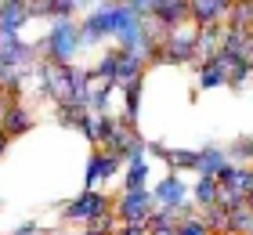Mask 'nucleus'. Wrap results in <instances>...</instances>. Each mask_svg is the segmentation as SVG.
<instances>
[{"label": "nucleus", "instance_id": "obj_1", "mask_svg": "<svg viewBox=\"0 0 253 235\" xmlns=\"http://www.w3.org/2000/svg\"><path fill=\"white\" fill-rule=\"evenodd\" d=\"M195 33H199L195 22L167 29L159 47L152 51V58H148V65H188V62H195Z\"/></svg>", "mask_w": 253, "mask_h": 235}, {"label": "nucleus", "instance_id": "obj_2", "mask_svg": "<svg viewBox=\"0 0 253 235\" xmlns=\"http://www.w3.org/2000/svg\"><path fill=\"white\" fill-rule=\"evenodd\" d=\"M37 80H40V94H43V98H51L54 105L76 101V84H80V69L76 65H58V62L40 58Z\"/></svg>", "mask_w": 253, "mask_h": 235}, {"label": "nucleus", "instance_id": "obj_3", "mask_svg": "<svg viewBox=\"0 0 253 235\" xmlns=\"http://www.w3.org/2000/svg\"><path fill=\"white\" fill-rule=\"evenodd\" d=\"M80 22L76 18H58V22H51V29H47V37L40 40V51L47 62H58V65H73V58L80 51Z\"/></svg>", "mask_w": 253, "mask_h": 235}, {"label": "nucleus", "instance_id": "obj_4", "mask_svg": "<svg viewBox=\"0 0 253 235\" xmlns=\"http://www.w3.org/2000/svg\"><path fill=\"white\" fill-rule=\"evenodd\" d=\"M112 206H116V199L105 195L101 188H84L76 199H69V203L62 206V225H84V228H90L101 214H109Z\"/></svg>", "mask_w": 253, "mask_h": 235}, {"label": "nucleus", "instance_id": "obj_5", "mask_svg": "<svg viewBox=\"0 0 253 235\" xmlns=\"http://www.w3.org/2000/svg\"><path fill=\"white\" fill-rule=\"evenodd\" d=\"M145 145L148 141L137 134V127L130 123V120H116V131H112V138L105 141V152H112V156H120L123 163H137V159H145Z\"/></svg>", "mask_w": 253, "mask_h": 235}, {"label": "nucleus", "instance_id": "obj_6", "mask_svg": "<svg viewBox=\"0 0 253 235\" xmlns=\"http://www.w3.org/2000/svg\"><path fill=\"white\" fill-rule=\"evenodd\" d=\"M156 195H152V188H141V192H123L120 199H116V217L120 221H141V225H148L152 221V214H156Z\"/></svg>", "mask_w": 253, "mask_h": 235}, {"label": "nucleus", "instance_id": "obj_7", "mask_svg": "<svg viewBox=\"0 0 253 235\" xmlns=\"http://www.w3.org/2000/svg\"><path fill=\"white\" fill-rule=\"evenodd\" d=\"M112 37V22H109V4L101 0V4H94L87 11L84 18H80V44L84 47H94L101 40Z\"/></svg>", "mask_w": 253, "mask_h": 235}, {"label": "nucleus", "instance_id": "obj_8", "mask_svg": "<svg viewBox=\"0 0 253 235\" xmlns=\"http://www.w3.org/2000/svg\"><path fill=\"white\" fill-rule=\"evenodd\" d=\"M120 163H123L120 156H112L105 148H94L87 159V170H84V188H98L101 181H112L120 174Z\"/></svg>", "mask_w": 253, "mask_h": 235}, {"label": "nucleus", "instance_id": "obj_9", "mask_svg": "<svg viewBox=\"0 0 253 235\" xmlns=\"http://www.w3.org/2000/svg\"><path fill=\"white\" fill-rule=\"evenodd\" d=\"M112 131H116V116H109V112H87L84 120H80V134H84L94 148L105 145L112 138Z\"/></svg>", "mask_w": 253, "mask_h": 235}, {"label": "nucleus", "instance_id": "obj_10", "mask_svg": "<svg viewBox=\"0 0 253 235\" xmlns=\"http://www.w3.org/2000/svg\"><path fill=\"white\" fill-rule=\"evenodd\" d=\"M163 29H177L192 22V0H156V15H152Z\"/></svg>", "mask_w": 253, "mask_h": 235}, {"label": "nucleus", "instance_id": "obj_11", "mask_svg": "<svg viewBox=\"0 0 253 235\" xmlns=\"http://www.w3.org/2000/svg\"><path fill=\"white\" fill-rule=\"evenodd\" d=\"M152 195H156V203H159V206H181V203H188V185L181 181V174L170 170L163 181H156Z\"/></svg>", "mask_w": 253, "mask_h": 235}, {"label": "nucleus", "instance_id": "obj_12", "mask_svg": "<svg viewBox=\"0 0 253 235\" xmlns=\"http://www.w3.org/2000/svg\"><path fill=\"white\" fill-rule=\"evenodd\" d=\"M235 0H192V22L195 26H217L228 18V11H232Z\"/></svg>", "mask_w": 253, "mask_h": 235}, {"label": "nucleus", "instance_id": "obj_13", "mask_svg": "<svg viewBox=\"0 0 253 235\" xmlns=\"http://www.w3.org/2000/svg\"><path fill=\"white\" fill-rule=\"evenodd\" d=\"M221 40H224L221 22H217V26H199V33H195V65L210 62V58L221 51Z\"/></svg>", "mask_w": 253, "mask_h": 235}, {"label": "nucleus", "instance_id": "obj_14", "mask_svg": "<svg viewBox=\"0 0 253 235\" xmlns=\"http://www.w3.org/2000/svg\"><path fill=\"white\" fill-rule=\"evenodd\" d=\"M0 127H4V134H7V138H22V134H29V131H33V112H29V105L22 101V105H15V109H7L4 116H0Z\"/></svg>", "mask_w": 253, "mask_h": 235}, {"label": "nucleus", "instance_id": "obj_15", "mask_svg": "<svg viewBox=\"0 0 253 235\" xmlns=\"http://www.w3.org/2000/svg\"><path fill=\"white\" fill-rule=\"evenodd\" d=\"M29 22V0H0V26L7 33H18Z\"/></svg>", "mask_w": 253, "mask_h": 235}, {"label": "nucleus", "instance_id": "obj_16", "mask_svg": "<svg viewBox=\"0 0 253 235\" xmlns=\"http://www.w3.org/2000/svg\"><path fill=\"white\" fill-rule=\"evenodd\" d=\"M228 152L224 148H199V159H195V174L199 178H217L224 167H228Z\"/></svg>", "mask_w": 253, "mask_h": 235}, {"label": "nucleus", "instance_id": "obj_17", "mask_svg": "<svg viewBox=\"0 0 253 235\" xmlns=\"http://www.w3.org/2000/svg\"><path fill=\"white\" fill-rule=\"evenodd\" d=\"M195 84H199V91H213V87H228V69L221 62H203L195 65Z\"/></svg>", "mask_w": 253, "mask_h": 235}, {"label": "nucleus", "instance_id": "obj_18", "mask_svg": "<svg viewBox=\"0 0 253 235\" xmlns=\"http://www.w3.org/2000/svg\"><path fill=\"white\" fill-rule=\"evenodd\" d=\"M90 73H94V80H101V84L120 87V47H109V51L98 58V65H90Z\"/></svg>", "mask_w": 253, "mask_h": 235}, {"label": "nucleus", "instance_id": "obj_19", "mask_svg": "<svg viewBox=\"0 0 253 235\" xmlns=\"http://www.w3.org/2000/svg\"><path fill=\"white\" fill-rule=\"evenodd\" d=\"M199 217L206 221V228H210L213 235H232V210H224V206H203L199 210Z\"/></svg>", "mask_w": 253, "mask_h": 235}, {"label": "nucleus", "instance_id": "obj_20", "mask_svg": "<svg viewBox=\"0 0 253 235\" xmlns=\"http://www.w3.org/2000/svg\"><path fill=\"white\" fill-rule=\"evenodd\" d=\"M217 192H221V181H217V178H199L192 185V203L199 210L203 206H213L217 203Z\"/></svg>", "mask_w": 253, "mask_h": 235}, {"label": "nucleus", "instance_id": "obj_21", "mask_svg": "<svg viewBox=\"0 0 253 235\" xmlns=\"http://www.w3.org/2000/svg\"><path fill=\"white\" fill-rule=\"evenodd\" d=\"M250 80H253V58H250V54H239L235 62H232V69H228V87H232V91H243Z\"/></svg>", "mask_w": 253, "mask_h": 235}, {"label": "nucleus", "instance_id": "obj_22", "mask_svg": "<svg viewBox=\"0 0 253 235\" xmlns=\"http://www.w3.org/2000/svg\"><path fill=\"white\" fill-rule=\"evenodd\" d=\"M224 26L228 29H246V33H253V4H250V0H235L232 11H228V18H224Z\"/></svg>", "mask_w": 253, "mask_h": 235}, {"label": "nucleus", "instance_id": "obj_23", "mask_svg": "<svg viewBox=\"0 0 253 235\" xmlns=\"http://www.w3.org/2000/svg\"><path fill=\"white\" fill-rule=\"evenodd\" d=\"M141 84L145 80H134V84L120 87V94H123V120H130V123H137V112H141Z\"/></svg>", "mask_w": 253, "mask_h": 235}, {"label": "nucleus", "instance_id": "obj_24", "mask_svg": "<svg viewBox=\"0 0 253 235\" xmlns=\"http://www.w3.org/2000/svg\"><path fill=\"white\" fill-rule=\"evenodd\" d=\"M141 188H148V159L126 163V174H123V192H141Z\"/></svg>", "mask_w": 253, "mask_h": 235}, {"label": "nucleus", "instance_id": "obj_25", "mask_svg": "<svg viewBox=\"0 0 253 235\" xmlns=\"http://www.w3.org/2000/svg\"><path fill=\"white\" fill-rule=\"evenodd\" d=\"M250 40H253V33H246V29H228V26H224L221 51H228V54H250ZM250 58H253V54H250Z\"/></svg>", "mask_w": 253, "mask_h": 235}, {"label": "nucleus", "instance_id": "obj_26", "mask_svg": "<svg viewBox=\"0 0 253 235\" xmlns=\"http://www.w3.org/2000/svg\"><path fill=\"white\" fill-rule=\"evenodd\" d=\"M90 109L84 101H62V105H54V116H58V123L62 127H80V120H84Z\"/></svg>", "mask_w": 253, "mask_h": 235}, {"label": "nucleus", "instance_id": "obj_27", "mask_svg": "<svg viewBox=\"0 0 253 235\" xmlns=\"http://www.w3.org/2000/svg\"><path fill=\"white\" fill-rule=\"evenodd\" d=\"M195 159H199V152H192V148H167V167L174 174L195 170Z\"/></svg>", "mask_w": 253, "mask_h": 235}, {"label": "nucleus", "instance_id": "obj_28", "mask_svg": "<svg viewBox=\"0 0 253 235\" xmlns=\"http://www.w3.org/2000/svg\"><path fill=\"white\" fill-rule=\"evenodd\" d=\"M228 159L239 163V167H253V134L235 138V145H232V152H228Z\"/></svg>", "mask_w": 253, "mask_h": 235}, {"label": "nucleus", "instance_id": "obj_29", "mask_svg": "<svg viewBox=\"0 0 253 235\" xmlns=\"http://www.w3.org/2000/svg\"><path fill=\"white\" fill-rule=\"evenodd\" d=\"M253 232V206H239L232 210V235H250Z\"/></svg>", "mask_w": 253, "mask_h": 235}, {"label": "nucleus", "instance_id": "obj_30", "mask_svg": "<svg viewBox=\"0 0 253 235\" xmlns=\"http://www.w3.org/2000/svg\"><path fill=\"white\" fill-rule=\"evenodd\" d=\"M29 18H51L58 22V0H29Z\"/></svg>", "mask_w": 253, "mask_h": 235}, {"label": "nucleus", "instance_id": "obj_31", "mask_svg": "<svg viewBox=\"0 0 253 235\" xmlns=\"http://www.w3.org/2000/svg\"><path fill=\"white\" fill-rule=\"evenodd\" d=\"M22 105V84H0V116Z\"/></svg>", "mask_w": 253, "mask_h": 235}, {"label": "nucleus", "instance_id": "obj_32", "mask_svg": "<svg viewBox=\"0 0 253 235\" xmlns=\"http://www.w3.org/2000/svg\"><path fill=\"white\" fill-rule=\"evenodd\" d=\"M177 235H213V232L206 228V221L199 214H195L192 221H181V225H177Z\"/></svg>", "mask_w": 253, "mask_h": 235}, {"label": "nucleus", "instance_id": "obj_33", "mask_svg": "<svg viewBox=\"0 0 253 235\" xmlns=\"http://www.w3.org/2000/svg\"><path fill=\"white\" fill-rule=\"evenodd\" d=\"M90 228H98V232H105V235H116L120 232V217H116V210H109V214H101Z\"/></svg>", "mask_w": 253, "mask_h": 235}, {"label": "nucleus", "instance_id": "obj_34", "mask_svg": "<svg viewBox=\"0 0 253 235\" xmlns=\"http://www.w3.org/2000/svg\"><path fill=\"white\" fill-rule=\"evenodd\" d=\"M126 4H130V11L137 18H152L156 15V0H126Z\"/></svg>", "mask_w": 253, "mask_h": 235}, {"label": "nucleus", "instance_id": "obj_35", "mask_svg": "<svg viewBox=\"0 0 253 235\" xmlns=\"http://www.w3.org/2000/svg\"><path fill=\"white\" fill-rule=\"evenodd\" d=\"M116 235H148V225H141V221H120Z\"/></svg>", "mask_w": 253, "mask_h": 235}, {"label": "nucleus", "instance_id": "obj_36", "mask_svg": "<svg viewBox=\"0 0 253 235\" xmlns=\"http://www.w3.org/2000/svg\"><path fill=\"white\" fill-rule=\"evenodd\" d=\"M40 232V225H37V221H22V225L15 228V235H37Z\"/></svg>", "mask_w": 253, "mask_h": 235}, {"label": "nucleus", "instance_id": "obj_37", "mask_svg": "<svg viewBox=\"0 0 253 235\" xmlns=\"http://www.w3.org/2000/svg\"><path fill=\"white\" fill-rule=\"evenodd\" d=\"M145 152H148V156H156V159H167V148L159 145V141H148V145H145Z\"/></svg>", "mask_w": 253, "mask_h": 235}, {"label": "nucleus", "instance_id": "obj_38", "mask_svg": "<svg viewBox=\"0 0 253 235\" xmlns=\"http://www.w3.org/2000/svg\"><path fill=\"white\" fill-rule=\"evenodd\" d=\"M148 235H177V228H174V225H163V228H152V225H148Z\"/></svg>", "mask_w": 253, "mask_h": 235}, {"label": "nucleus", "instance_id": "obj_39", "mask_svg": "<svg viewBox=\"0 0 253 235\" xmlns=\"http://www.w3.org/2000/svg\"><path fill=\"white\" fill-rule=\"evenodd\" d=\"M7 145H11V138L4 134V127H0V156H4V152H7Z\"/></svg>", "mask_w": 253, "mask_h": 235}, {"label": "nucleus", "instance_id": "obj_40", "mask_svg": "<svg viewBox=\"0 0 253 235\" xmlns=\"http://www.w3.org/2000/svg\"><path fill=\"white\" fill-rule=\"evenodd\" d=\"M7 40H11V33H7V29H4V26H0V47H4V44H7Z\"/></svg>", "mask_w": 253, "mask_h": 235}, {"label": "nucleus", "instance_id": "obj_41", "mask_svg": "<svg viewBox=\"0 0 253 235\" xmlns=\"http://www.w3.org/2000/svg\"><path fill=\"white\" fill-rule=\"evenodd\" d=\"M80 235H105V232H98V228H84Z\"/></svg>", "mask_w": 253, "mask_h": 235}, {"label": "nucleus", "instance_id": "obj_42", "mask_svg": "<svg viewBox=\"0 0 253 235\" xmlns=\"http://www.w3.org/2000/svg\"><path fill=\"white\" fill-rule=\"evenodd\" d=\"M51 235H76V232H69V228H58V232H51Z\"/></svg>", "mask_w": 253, "mask_h": 235}, {"label": "nucleus", "instance_id": "obj_43", "mask_svg": "<svg viewBox=\"0 0 253 235\" xmlns=\"http://www.w3.org/2000/svg\"><path fill=\"white\" fill-rule=\"evenodd\" d=\"M37 235H51V232H37Z\"/></svg>", "mask_w": 253, "mask_h": 235}, {"label": "nucleus", "instance_id": "obj_44", "mask_svg": "<svg viewBox=\"0 0 253 235\" xmlns=\"http://www.w3.org/2000/svg\"><path fill=\"white\" fill-rule=\"evenodd\" d=\"M250 206H253V192H250Z\"/></svg>", "mask_w": 253, "mask_h": 235}, {"label": "nucleus", "instance_id": "obj_45", "mask_svg": "<svg viewBox=\"0 0 253 235\" xmlns=\"http://www.w3.org/2000/svg\"><path fill=\"white\" fill-rule=\"evenodd\" d=\"M250 54H253V40H250Z\"/></svg>", "mask_w": 253, "mask_h": 235}, {"label": "nucleus", "instance_id": "obj_46", "mask_svg": "<svg viewBox=\"0 0 253 235\" xmlns=\"http://www.w3.org/2000/svg\"><path fill=\"white\" fill-rule=\"evenodd\" d=\"M250 4H253V0H250Z\"/></svg>", "mask_w": 253, "mask_h": 235}, {"label": "nucleus", "instance_id": "obj_47", "mask_svg": "<svg viewBox=\"0 0 253 235\" xmlns=\"http://www.w3.org/2000/svg\"><path fill=\"white\" fill-rule=\"evenodd\" d=\"M250 235H253V232H250Z\"/></svg>", "mask_w": 253, "mask_h": 235}]
</instances>
